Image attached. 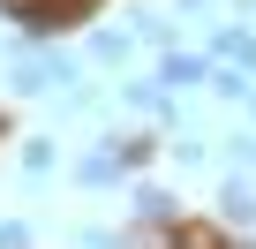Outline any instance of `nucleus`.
Listing matches in <instances>:
<instances>
[{
    "label": "nucleus",
    "instance_id": "1",
    "mask_svg": "<svg viewBox=\"0 0 256 249\" xmlns=\"http://www.w3.org/2000/svg\"><path fill=\"white\" fill-rule=\"evenodd\" d=\"M158 91L174 98V91H211V53H158Z\"/></svg>",
    "mask_w": 256,
    "mask_h": 249
},
{
    "label": "nucleus",
    "instance_id": "2",
    "mask_svg": "<svg viewBox=\"0 0 256 249\" xmlns=\"http://www.w3.org/2000/svg\"><path fill=\"white\" fill-rule=\"evenodd\" d=\"M211 61H226V68L256 76V31H241V23H218V31H211Z\"/></svg>",
    "mask_w": 256,
    "mask_h": 249
},
{
    "label": "nucleus",
    "instance_id": "3",
    "mask_svg": "<svg viewBox=\"0 0 256 249\" xmlns=\"http://www.w3.org/2000/svg\"><path fill=\"white\" fill-rule=\"evenodd\" d=\"M218 219L226 226H256V181L248 174H226L218 181Z\"/></svg>",
    "mask_w": 256,
    "mask_h": 249
},
{
    "label": "nucleus",
    "instance_id": "4",
    "mask_svg": "<svg viewBox=\"0 0 256 249\" xmlns=\"http://www.w3.org/2000/svg\"><path fill=\"white\" fill-rule=\"evenodd\" d=\"M120 91H128V106H144L151 121H166V113H174V106H166V91H158V76H128Z\"/></svg>",
    "mask_w": 256,
    "mask_h": 249
},
{
    "label": "nucleus",
    "instance_id": "5",
    "mask_svg": "<svg viewBox=\"0 0 256 249\" xmlns=\"http://www.w3.org/2000/svg\"><path fill=\"white\" fill-rule=\"evenodd\" d=\"M98 68H128V31H90V46H83Z\"/></svg>",
    "mask_w": 256,
    "mask_h": 249
},
{
    "label": "nucleus",
    "instance_id": "6",
    "mask_svg": "<svg viewBox=\"0 0 256 249\" xmlns=\"http://www.w3.org/2000/svg\"><path fill=\"white\" fill-rule=\"evenodd\" d=\"M211 91H218L226 106H248V98H256V83H248L241 68H226V61H211Z\"/></svg>",
    "mask_w": 256,
    "mask_h": 249
},
{
    "label": "nucleus",
    "instance_id": "7",
    "mask_svg": "<svg viewBox=\"0 0 256 249\" xmlns=\"http://www.w3.org/2000/svg\"><path fill=\"white\" fill-rule=\"evenodd\" d=\"M76 181H83V189H113V181H120V159H113V151H90V159H76Z\"/></svg>",
    "mask_w": 256,
    "mask_h": 249
},
{
    "label": "nucleus",
    "instance_id": "8",
    "mask_svg": "<svg viewBox=\"0 0 256 249\" xmlns=\"http://www.w3.org/2000/svg\"><path fill=\"white\" fill-rule=\"evenodd\" d=\"M136 219H144V226H166V219H174V196H166L158 181H136Z\"/></svg>",
    "mask_w": 256,
    "mask_h": 249
},
{
    "label": "nucleus",
    "instance_id": "9",
    "mask_svg": "<svg viewBox=\"0 0 256 249\" xmlns=\"http://www.w3.org/2000/svg\"><path fill=\"white\" fill-rule=\"evenodd\" d=\"M23 174H30V181L53 174V136H23Z\"/></svg>",
    "mask_w": 256,
    "mask_h": 249
},
{
    "label": "nucleus",
    "instance_id": "10",
    "mask_svg": "<svg viewBox=\"0 0 256 249\" xmlns=\"http://www.w3.org/2000/svg\"><path fill=\"white\" fill-rule=\"evenodd\" d=\"M226 174H256V136H226Z\"/></svg>",
    "mask_w": 256,
    "mask_h": 249
},
{
    "label": "nucleus",
    "instance_id": "11",
    "mask_svg": "<svg viewBox=\"0 0 256 249\" xmlns=\"http://www.w3.org/2000/svg\"><path fill=\"white\" fill-rule=\"evenodd\" d=\"M0 249H30V226L23 219H0Z\"/></svg>",
    "mask_w": 256,
    "mask_h": 249
},
{
    "label": "nucleus",
    "instance_id": "12",
    "mask_svg": "<svg viewBox=\"0 0 256 249\" xmlns=\"http://www.w3.org/2000/svg\"><path fill=\"white\" fill-rule=\"evenodd\" d=\"M166 151H174V159H181V166H204V144H196V136H174V144H166Z\"/></svg>",
    "mask_w": 256,
    "mask_h": 249
},
{
    "label": "nucleus",
    "instance_id": "13",
    "mask_svg": "<svg viewBox=\"0 0 256 249\" xmlns=\"http://www.w3.org/2000/svg\"><path fill=\"white\" fill-rule=\"evenodd\" d=\"M218 8V0H181V16H211Z\"/></svg>",
    "mask_w": 256,
    "mask_h": 249
},
{
    "label": "nucleus",
    "instance_id": "14",
    "mask_svg": "<svg viewBox=\"0 0 256 249\" xmlns=\"http://www.w3.org/2000/svg\"><path fill=\"white\" fill-rule=\"evenodd\" d=\"M248 121H256V98H248Z\"/></svg>",
    "mask_w": 256,
    "mask_h": 249
},
{
    "label": "nucleus",
    "instance_id": "15",
    "mask_svg": "<svg viewBox=\"0 0 256 249\" xmlns=\"http://www.w3.org/2000/svg\"><path fill=\"white\" fill-rule=\"evenodd\" d=\"M248 181H256V174H248Z\"/></svg>",
    "mask_w": 256,
    "mask_h": 249
}]
</instances>
